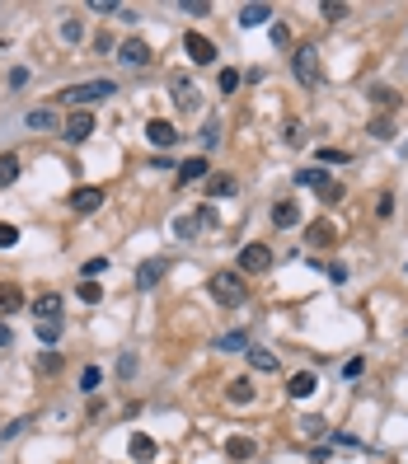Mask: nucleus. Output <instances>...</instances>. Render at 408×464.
Returning <instances> with one entry per match:
<instances>
[{
  "label": "nucleus",
  "mask_w": 408,
  "mask_h": 464,
  "mask_svg": "<svg viewBox=\"0 0 408 464\" xmlns=\"http://www.w3.org/2000/svg\"><path fill=\"white\" fill-rule=\"evenodd\" d=\"M24 309V291H19V281H0V319H10Z\"/></svg>",
  "instance_id": "8"
},
{
  "label": "nucleus",
  "mask_w": 408,
  "mask_h": 464,
  "mask_svg": "<svg viewBox=\"0 0 408 464\" xmlns=\"http://www.w3.org/2000/svg\"><path fill=\"white\" fill-rule=\"evenodd\" d=\"M371 99H376V104H385V108H390V104H394V90H385V85H376V90H371Z\"/></svg>",
  "instance_id": "45"
},
{
  "label": "nucleus",
  "mask_w": 408,
  "mask_h": 464,
  "mask_svg": "<svg viewBox=\"0 0 408 464\" xmlns=\"http://www.w3.org/2000/svg\"><path fill=\"white\" fill-rule=\"evenodd\" d=\"M324 19H329V24H333V19H347V5H333V0H324Z\"/></svg>",
  "instance_id": "39"
},
{
  "label": "nucleus",
  "mask_w": 408,
  "mask_h": 464,
  "mask_svg": "<svg viewBox=\"0 0 408 464\" xmlns=\"http://www.w3.org/2000/svg\"><path fill=\"white\" fill-rule=\"evenodd\" d=\"M197 230H202V220H197V216H178V220H174V234H178L183 244H188V239H192Z\"/></svg>",
  "instance_id": "26"
},
{
  "label": "nucleus",
  "mask_w": 408,
  "mask_h": 464,
  "mask_svg": "<svg viewBox=\"0 0 408 464\" xmlns=\"http://www.w3.org/2000/svg\"><path fill=\"white\" fill-rule=\"evenodd\" d=\"M99 272H108V258H90L85 263V277H99Z\"/></svg>",
  "instance_id": "42"
},
{
  "label": "nucleus",
  "mask_w": 408,
  "mask_h": 464,
  "mask_svg": "<svg viewBox=\"0 0 408 464\" xmlns=\"http://www.w3.org/2000/svg\"><path fill=\"white\" fill-rule=\"evenodd\" d=\"M376 211H380V220L394 216V197H390V192H380V206H376Z\"/></svg>",
  "instance_id": "43"
},
{
  "label": "nucleus",
  "mask_w": 408,
  "mask_h": 464,
  "mask_svg": "<svg viewBox=\"0 0 408 464\" xmlns=\"http://www.w3.org/2000/svg\"><path fill=\"white\" fill-rule=\"evenodd\" d=\"M216 141H220V122H206V132H202V146H206V150H211Z\"/></svg>",
  "instance_id": "40"
},
{
  "label": "nucleus",
  "mask_w": 408,
  "mask_h": 464,
  "mask_svg": "<svg viewBox=\"0 0 408 464\" xmlns=\"http://www.w3.org/2000/svg\"><path fill=\"white\" fill-rule=\"evenodd\" d=\"M132 460H141V464L155 460V441H150L146 432H132Z\"/></svg>",
  "instance_id": "20"
},
{
  "label": "nucleus",
  "mask_w": 408,
  "mask_h": 464,
  "mask_svg": "<svg viewBox=\"0 0 408 464\" xmlns=\"http://www.w3.org/2000/svg\"><path fill=\"white\" fill-rule=\"evenodd\" d=\"M76 295H80V300H85V305H99V300H104V286H99V281H90V277H85V281H80V286H76Z\"/></svg>",
  "instance_id": "27"
},
{
  "label": "nucleus",
  "mask_w": 408,
  "mask_h": 464,
  "mask_svg": "<svg viewBox=\"0 0 408 464\" xmlns=\"http://www.w3.org/2000/svg\"><path fill=\"white\" fill-rule=\"evenodd\" d=\"M118 371H122V375H136V352H122V361H118Z\"/></svg>",
  "instance_id": "44"
},
{
  "label": "nucleus",
  "mask_w": 408,
  "mask_h": 464,
  "mask_svg": "<svg viewBox=\"0 0 408 464\" xmlns=\"http://www.w3.org/2000/svg\"><path fill=\"white\" fill-rule=\"evenodd\" d=\"M272 267V248L267 244H244L239 253V272H267Z\"/></svg>",
  "instance_id": "4"
},
{
  "label": "nucleus",
  "mask_w": 408,
  "mask_h": 464,
  "mask_svg": "<svg viewBox=\"0 0 408 464\" xmlns=\"http://www.w3.org/2000/svg\"><path fill=\"white\" fill-rule=\"evenodd\" d=\"M24 127H29V132H57V108H29L24 113Z\"/></svg>",
  "instance_id": "11"
},
{
  "label": "nucleus",
  "mask_w": 408,
  "mask_h": 464,
  "mask_svg": "<svg viewBox=\"0 0 408 464\" xmlns=\"http://www.w3.org/2000/svg\"><path fill=\"white\" fill-rule=\"evenodd\" d=\"M164 272H169V258H150V263L136 267V286H141V291H150V286H155Z\"/></svg>",
  "instance_id": "10"
},
{
  "label": "nucleus",
  "mask_w": 408,
  "mask_h": 464,
  "mask_svg": "<svg viewBox=\"0 0 408 464\" xmlns=\"http://www.w3.org/2000/svg\"><path fill=\"white\" fill-rule=\"evenodd\" d=\"M347 160H352V155H347V150H333V146H324V150H319V164H347Z\"/></svg>",
  "instance_id": "33"
},
{
  "label": "nucleus",
  "mask_w": 408,
  "mask_h": 464,
  "mask_svg": "<svg viewBox=\"0 0 408 464\" xmlns=\"http://www.w3.org/2000/svg\"><path fill=\"white\" fill-rule=\"evenodd\" d=\"M206 192H211V197H230V192H235V178H225V174H211V178H206Z\"/></svg>",
  "instance_id": "24"
},
{
  "label": "nucleus",
  "mask_w": 408,
  "mask_h": 464,
  "mask_svg": "<svg viewBox=\"0 0 408 464\" xmlns=\"http://www.w3.org/2000/svg\"><path fill=\"white\" fill-rule=\"evenodd\" d=\"M296 183H300V188H314V192H324L333 178H329L324 169H296Z\"/></svg>",
  "instance_id": "22"
},
{
  "label": "nucleus",
  "mask_w": 408,
  "mask_h": 464,
  "mask_svg": "<svg viewBox=\"0 0 408 464\" xmlns=\"http://www.w3.org/2000/svg\"><path fill=\"white\" fill-rule=\"evenodd\" d=\"M19 178V155H0V188H10Z\"/></svg>",
  "instance_id": "25"
},
{
  "label": "nucleus",
  "mask_w": 408,
  "mask_h": 464,
  "mask_svg": "<svg viewBox=\"0 0 408 464\" xmlns=\"http://www.w3.org/2000/svg\"><path fill=\"white\" fill-rule=\"evenodd\" d=\"M296 220H300V206H296V202H272V225H277V230H291Z\"/></svg>",
  "instance_id": "15"
},
{
  "label": "nucleus",
  "mask_w": 408,
  "mask_h": 464,
  "mask_svg": "<svg viewBox=\"0 0 408 464\" xmlns=\"http://www.w3.org/2000/svg\"><path fill=\"white\" fill-rule=\"evenodd\" d=\"M206 286H211V295H216L225 309H239L244 300H249V281L239 277V272H216Z\"/></svg>",
  "instance_id": "2"
},
{
  "label": "nucleus",
  "mask_w": 408,
  "mask_h": 464,
  "mask_svg": "<svg viewBox=\"0 0 408 464\" xmlns=\"http://www.w3.org/2000/svg\"><path fill=\"white\" fill-rule=\"evenodd\" d=\"M300 432H310V436H324V422H319V418H305V427H300Z\"/></svg>",
  "instance_id": "49"
},
{
  "label": "nucleus",
  "mask_w": 408,
  "mask_h": 464,
  "mask_svg": "<svg viewBox=\"0 0 408 464\" xmlns=\"http://www.w3.org/2000/svg\"><path fill=\"white\" fill-rule=\"evenodd\" d=\"M253 436H230V441H225V455H230V460H253Z\"/></svg>",
  "instance_id": "21"
},
{
  "label": "nucleus",
  "mask_w": 408,
  "mask_h": 464,
  "mask_svg": "<svg viewBox=\"0 0 408 464\" xmlns=\"http://www.w3.org/2000/svg\"><path fill=\"white\" fill-rule=\"evenodd\" d=\"M38 371H43V375H57V371H62V356H57V352H43Z\"/></svg>",
  "instance_id": "36"
},
{
  "label": "nucleus",
  "mask_w": 408,
  "mask_h": 464,
  "mask_svg": "<svg viewBox=\"0 0 408 464\" xmlns=\"http://www.w3.org/2000/svg\"><path fill=\"white\" fill-rule=\"evenodd\" d=\"M118 57H122L127 66H146V62H150V47H146L141 38H127V43L118 47Z\"/></svg>",
  "instance_id": "12"
},
{
  "label": "nucleus",
  "mask_w": 408,
  "mask_h": 464,
  "mask_svg": "<svg viewBox=\"0 0 408 464\" xmlns=\"http://www.w3.org/2000/svg\"><path fill=\"white\" fill-rule=\"evenodd\" d=\"M211 164H206L202 155H197V160H183V164H178V183H202V178H211Z\"/></svg>",
  "instance_id": "14"
},
{
  "label": "nucleus",
  "mask_w": 408,
  "mask_h": 464,
  "mask_svg": "<svg viewBox=\"0 0 408 464\" xmlns=\"http://www.w3.org/2000/svg\"><path fill=\"white\" fill-rule=\"evenodd\" d=\"M286 394H291V399H310L314 394V371H296L286 380Z\"/></svg>",
  "instance_id": "17"
},
{
  "label": "nucleus",
  "mask_w": 408,
  "mask_h": 464,
  "mask_svg": "<svg viewBox=\"0 0 408 464\" xmlns=\"http://www.w3.org/2000/svg\"><path fill=\"white\" fill-rule=\"evenodd\" d=\"M225 399L235 403V408H244V403L253 399V385H249V380H230V389H225Z\"/></svg>",
  "instance_id": "23"
},
{
  "label": "nucleus",
  "mask_w": 408,
  "mask_h": 464,
  "mask_svg": "<svg viewBox=\"0 0 408 464\" xmlns=\"http://www.w3.org/2000/svg\"><path fill=\"white\" fill-rule=\"evenodd\" d=\"M169 94H174V104H178L183 113H192V108H197V90H192V85H188L183 76H178V80L169 85Z\"/></svg>",
  "instance_id": "16"
},
{
  "label": "nucleus",
  "mask_w": 408,
  "mask_h": 464,
  "mask_svg": "<svg viewBox=\"0 0 408 464\" xmlns=\"http://www.w3.org/2000/svg\"><path fill=\"white\" fill-rule=\"evenodd\" d=\"M305 244H333V220H310V225H305Z\"/></svg>",
  "instance_id": "18"
},
{
  "label": "nucleus",
  "mask_w": 408,
  "mask_h": 464,
  "mask_svg": "<svg viewBox=\"0 0 408 464\" xmlns=\"http://www.w3.org/2000/svg\"><path fill=\"white\" fill-rule=\"evenodd\" d=\"M371 136H376V141H390V136H394V122H390V118H376V122H371Z\"/></svg>",
  "instance_id": "34"
},
{
  "label": "nucleus",
  "mask_w": 408,
  "mask_h": 464,
  "mask_svg": "<svg viewBox=\"0 0 408 464\" xmlns=\"http://www.w3.org/2000/svg\"><path fill=\"white\" fill-rule=\"evenodd\" d=\"M15 244H19V230L10 220H0V248H15Z\"/></svg>",
  "instance_id": "35"
},
{
  "label": "nucleus",
  "mask_w": 408,
  "mask_h": 464,
  "mask_svg": "<svg viewBox=\"0 0 408 464\" xmlns=\"http://www.w3.org/2000/svg\"><path fill=\"white\" fill-rule=\"evenodd\" d=\"M62 38H66V43H80V38H85L80 19H66V24H62Z\"/></svg>",
  "instance_id": "37"
},
{
  "label": "nucleus",
  "mask_w": 408,
  "mask_h": 464,
  "mask_svg": "<svg viewBox=\"0 0 408 464\" xmlns=\"http://www.w3.org/2000/svg\"><path fill=\"white\" fill-rule=\"evenodd\" d=\"M99 206H104V188H76L71 192V211H80V216H94Z\"/></svg>",
  "instance_id": "7"
},
{
  "label": "nucleus",
  "mask_w": 408,
  "mask_h": 464,
  "mask_svg": "<svg viewBox=\"0 0 408 464\" xmlns=\"http://www.w3.org/2000/svg\"><path fill=\"white\" fill-rule=\"evenodd\" d=\"M90 10H94V15H118V0H94Z\"/></svg>",
  "instance_id": "46"
},
{
  "label": "nucleus",
  "mask_w": 408,
  "mask_h": 464,
  "mask_svg": "<svg viewBox=\"0 0 408 464\" xmlns=\"http://www.w3.org/2000/svg\"><path fill=\"white\" fill-rule=\"evenodd\" d=\"M0 347H10V324L0 319Z\"/></svg>",
  "instance_id": "50"
},
{
  "label": "nucleus",
  "mask_w": 408,
  "mask_h": 464,
  "mask_svg": "<svg viewBox=\"0 0 408 464\" xmlns=\"http://www.w3.org/2000/svg\"><path fill=\"white\" fill-rule=\"evenodd\" d=\"M99 380H104V371H99V366H85V371H80V389H85V394H90V389H99Z\"/></svg>",
  "instance_id": "30"
},
{
  "label": "nucleus",
  "mask_w": 408,
  "mask_h": 464,
  "mask_svg": "<svg viewBox=\"0 0 408 464\" xmlns=\"http://www.w3.org/2000/svg\"><path fill=\"white\" fill-rule=\"evenodd\" d=\"M272 43H277V47H286V43H291V33H286V24H272Z\"/></svg>",
  "instance_id": "47"
},
{
  "label": "nucleus",
  "mask_w": 408,
  "mask_h": 464,
  "mask_svg": "<svg viewBox=\"0 0 408 464\" xmlns=\"http://www.w3.org/2000/svg\"><path fill=\"white\" fill-rule=\"evenodd\" d=\"M291 76H296L300 85H319V76H324V62H319V47H300L296 57H291Z\"/></svg>",
  "instance_id": "3"
},
{
  "label": "nucleus",
  "mask_w": 408,
  "mask_h": 464,
  "mask_svg": "<svg viewBox=\"0 0 408 464\" xmlns=\"http://www.w3.org/2000/svg\"><path fill=\"white\" fill-rule=\"evenodd\" d=\"M62 333H66L62 319H43V324H38V338L43 342H62Z\"/></svg>",
  "instance_id": "29"
},
{
  "label": "nucleus",
  "mask_w": 408,
  "mask_h": 464,
  "mask_svg": "<svg viewBox=\"0 0 408 464\" xmlns=\"http://www.w3.org/2000/svg\"><path fill=\"white\" fill-rule=\"evenodd\" d=\"M319 197H324V206H333V202H343V183H329L324 192H319Z\"/></svg>",
  "instance_id": "38"
},
{
  "label": "nucleus",
  "mask_w": 408,
  "mask_h": 464,
  "mask_svg": "<svg viewBox=\"0 0 408 464\" xmlns=\"http://www.w3.org/2000/svg\"><path fill=\"white\" fill-rule=\"evenodd\" d=\"M146 136H150V146H160V150H169L174 141H178V127L164 122V118H155V122L146 127Z\"/></svg>",
  "instance_id": "9"
},
{
  "label": "nucleus",
  "mask_w": 408,
  "mask_h": 464,
  "mask_svg": "<svg viewBox=\"0 0 408 464\" xmlns=\"http://www.w3.org/2000/svg\"><path fill=\"white\" fill-rule=\"evenodd\" d=\"M62 136H71V141H90V136H94V113L76 108V113H71V118H66Z\"/></svg>",
  "instance_id": "5"
},
{
  "label": "nucleus",
  "mask_w": 408,
  "mask_h": 464,
  "mask_svg": "<svg viewBox=\"0 0 408 464\" xmlns=\"http://www.w3.org/2000/svg\"><path fill=\"white\" fill-rule=\"evenodd\" d=\"M108 94H118V85H113V80H85V85H71V90H62V104L90 113V104H104Z\"/></svg>",
  "instance_id": "1"
},
{
  "label": "nucleus",
  "mask_w": 408,
  "mask_h": 464,
  "mask_svg": "<svg viewBox=\"0 0 408 464\" xmlns=\"http://www.w3.org/2000/svg\"><path fill=\"white\" fill-rule=\"evenodd\" d=\"M244 347H249L244 333H225V338H220V352H244Z\"/></svg>",
  "instance_id": "31"
},
{
  "label": "nucleus",
  "mask_w": 408,
  "mask_h": 464,
  "mask_svg": "<svg viewBox=\"0 0 408 464\" xmlns=\"http://www.w3.org/2000/svg\"><path fill=\"white\" fill-rule=\"evenodd\" d=\"M249 366H258V371H277V356L267 352V347H249Z\"/></svg>",
  "instance_id": "28"
},
{
  "label": "nucleus",
  "mask_w": 408,
  "mask_h": 464,
  "mask_svg": "<svg viewBox=\"0 0 408 464\" xmlns=\"http://www.w3.org/2000/svg\"><path fill=\"white\" fill-rule=\"evenodd\" d=\"M183 47H188V57H192L197 66H211V62H216V43H211L206 33H188V38H183Z\"/></svg>",
  "instance_id": "6"
},
{
  "label": "nucleus",
  "mask_w": 408,
  "mask_h": 464,
  "mask_svg": "<svg viewBox=\"0 0 408 464\" xmlns=\"http://www.w3.org/2000/svg\"><path fill=\"white\" fill-rule=\"evenodd\" d=\"M286 146H305V127H296V122L286 127Z\"/></svg>",
  "instance_id": "41"
},
{
  "label": "nucleus",
  "mask_w": 408,
  "mask_h": 464,
  "mask_svg": "<svg viewBox=\"0 0 408 464\" xmlns=\"http://www.w3.org/2000/svg\"><path fill=\"white\" fill-rule=\"evenodd\" d=\"M267 19H272V5H244V10H239V24H244V29H258Z\"/></svg>",
  "instance_id": "19"
},
{
  "label": "nucleus",
  "mask_w": 408,
  "mask_h": 464,
  "mask_svg": "<svg viewBox=\"0 0 408 464\" xmlns=\"http://www.w3.org/2000/svg\"><path fill=\"white\" fill-rule=\"evenodd\" d=\"M235 85H239V71H230V66H225V71L216 76V90H220V94H230Z\"/></svg>",
  "instance_id": "32"
},
{
  "label": "nucleus",
  "mask_w": 408,
  "mask_h": 464,
  "mask_svg": "<svg viewBox=\"0 0 408 464\" xmlns=\"http://www.w3.org/2000/svg\"><path fill=\"white\" fill-rule=\"evenodd\" d=\"M361 366H366V361H361V356H352V361L343 366V375H347V380H357V375H361Z\"/></svg>",
  "instance_id": "48"
},
{
  "label": "nucleus",
  "mask_w": 408,
  "mask_h": 464,
  "mask_svg": "<svg viewBox=\"0 0 408 464\" xmlns=\"http://www.w3.org/2000/svg\"><path fill=\"white\" fill-rule=\"evenodd\" d=\"M33 319H38V324H43V319H62V295H38V300H33Z\"/></svg>",
  "instance_id": "13"
}]
</instances>
